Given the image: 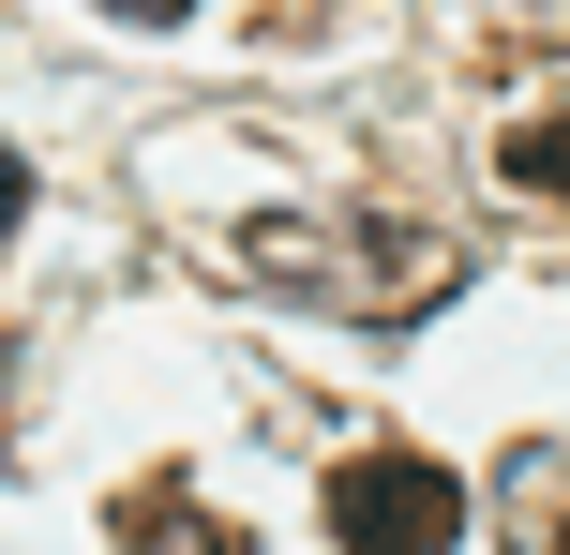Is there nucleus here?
I'll use <instances>...</instances> for the list:
<instances>
[{
	"label": "nucleus",
	"instance_id": "0eeeda50",
	"mask_svg": "<svg viewBox=\"0 0 570 555\" xmlns=\"http://www.w3.org/2000/svg\"><path fill=\"white\" fill-rule=\"evenodd\" d=\"M556 555H570V526H556Z\"/></svg>",
	"mask_w": 570,
	"mask_h": 555
},
{
	"label": "nucleus",
	"instance_id": "f03ea898",
	"mask_svg": "<svg viewBox=\"0 0 570 555\" xmlns=\"http://www.w3.org/2000/svg\"><path fill=\"white\" fill-rule=\"evenodd\" d=\"M120 555H240V526H180V496H136L120 511Z\"/></svg>",
	"mask_w": 570,
	"mask_h": 555
},
{
	"label": "nucleus",
	"instance_id": "39448f33",
	"mask_svg": "<svg viewBox=\"0 0 570 555\" xmlns=\"http://www.w3.org/2000/svg\"><path fill=\"white\" fill-rule=\"evenodd\" d=\"M106 16H136V30H166V16H196V0H106Z\"/></svg>",
	"mask_w": 570,
	"mask_h": 555
},
{
	"label": "nucleus",
	"instance_id": "f257e3e1",
	"mask_svg": "<svg viewBox=\"0 0 570 555\" xmlns=\"http://www.w3.org/2000/svg\"><path fill=\"white\" fill-rule=\"evenodd\" d=\"M465 541V480L435 450H361L331 466V555H451Z\"/></svg>",
	"mask_w": 570,
	"mask_h": 555
},
{
	"label": "nucleus",
	"instance_id": "20e7f679",
	"mask_svg": "<svg viewBox=\"0 0 570 555\" xmlns=\"http://www.w3.org/2000/svg\"><path fill=\"white\" fill-rule=\"evenodd\" d=\"M16 226H30V166L0 150V240H16Z\"/></svg>",
	"mask_w": 570,
	"mask_h": 555
},
{
	"label": "nucleus",
	"instance_id": "423d86ee",
	"mask_svg": "<svg viewBox=\"0 0 570 555\" xmlns=\"http://www.w3.org/2000/svg\"><path fill=\"white\" fill-rule=\"evenodd\" d=\"M0 376H16V346H0Z\"/></svg>",
	"mask_w": 570,
	"mask_h": 555
},
{
	"label": "nucleus",
	"instance_id": "7ed1b4c3",
	"mask_svg": "<svg viewBox=\"0 0 570 555\" xmlns=\"http://www.w3.org/2000/svg\"><path fill=\"white\" fill-rule=\"evenodd\" d=\"M511 180H525V196H570V120H525V136H511Z\"/></svg>",
	"mask_w": 570,
	"mask_h": 555
}]
</instances>
